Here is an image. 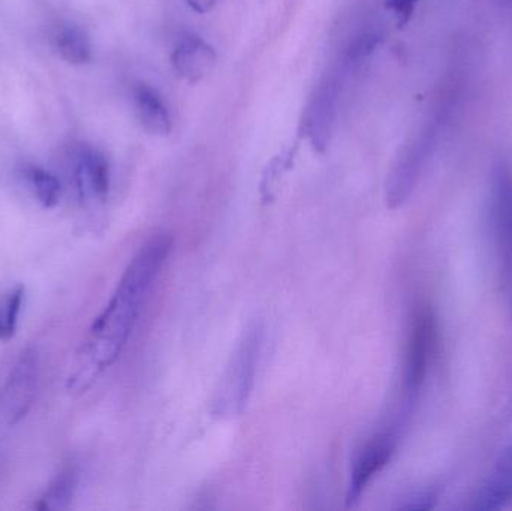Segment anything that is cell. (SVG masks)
I'll list each match as a JSON object with an SVG mask.
<instances>
[{"label": "cell", "instance_id": "11", "mask_svg": "<svg viewBox=\"0 0 512 511\" xmlns=\"http://www.w3.org/2000/svg\"><path fill=\"white\" fill-rule=\"evenodd\" d=\"M134 98L138 120L144 129L155 135L170 134V113L158 90L150 84L140 83L135 87Z\"/></svg>", "mask_w": 512, "mask_h": 511}, {"label": "cell", "instance_id": "2", "mask_svg": "<svg viewBox=\"0 0 512 511\" xmlns=\"http://www.w3.org/2000/svg\"><path fill=\"white\" fill-rule=\"evenodd\" d=\"M264 345V324L254 323L249 326L234 348L213 396L212 407L215 416L236 417L245 411L254 392Z\"/></svg>", "mask_w": 512, "mask_h": 511}, {"label": "cell", "instance_id": "14", "mask_svg": "<svg viewBox=\"0 0 512 511\" xmlns=\"http://www.w3.org/2000/svg\"><path fill=\"white\" fill-rule=\"evenodd\" d=\"M60 56L72 65H84L92 60L89 36L78 26H66L56 36Z\"/></svg>", "mask_w": 512, "mask_h": 511}, {"label": "cell", "instance_id": "5", "mask_svg": "<svg viewBox=\"0 0 512 511\" xmlns=\"http://www.w3.org/2000/svg\"><path fill=\"white\" fill-rule=\"evenodd\" d=\"M399 444V429L390 426L367 440L352 464L346 491V506L358 503L367 486L390 464Z\"/></svg>", "mask_w": 512, "mask_h": 511}, {"label": "cell", "instance_id": "8", "mask_svg": "<svg viewBox=\"0 0 512 511\" xmlns=\"http://www.w3.org/2000/svg\"><path fill=\"white\" fill-rule=\"evenodd\" d=\"M339 93V80L336 77H327L319 84L307 107L304 129L313 149L318 152H325L333 137Z\"/></svg>", "mask_w": 512, "mask_h": 511}, {"label": "cell", "instance_id": "7", "mask_svg": "<svg viewBox=\"0 0 512 511\" xmlns=\"http://www.w3.org/2000/svg\"><path fill=\"white\" fill-rule=\"evenodd\" d=\"M492 222L512 299V174L504 165L496 168L493 176Z\"/></svg>", "mask_w": 512, "mask_h": 511}, {"label": "cell", "instance_id": "20", "mask_svg": "<svg viewBox=\"0 0 512 511\" xmlns=\"http://www.w3.org/2000/svg\"><path fill=\"white\" fill-rule=\"evenodd\" d=\"M504 2L512 3V0H504Z\"/></svg>", "mask_w": 512, "mask_h": 511}, {"label": "cell", "instance_id": "15", "mask_svg": "<svg viewBox=\"0 0 512 511\" xmlns=\"http://www.w3.org/2000/svg\"><path fill=\"white\" fill-rule=\"evenodd\" d=\"M27 179L32 183L33 191L42 207L53 209L59 203L62 188H60V182L56 176L42 168L29 167L27 168Z\"/></svg>", "mask_w": 512, "mask_h": 511}, {"label": "cell", "instance_id": "19", "mask_svg": "<svg viewBox=\"0 0 512 511\" xmlns=\"http://www.w3.org/2000/svg\"><path fill=\"white\" fill-rule=\"evenodd\" d=\"M219 0H186L189 6L194 9L198 14H206V12L212 11Z\"/></svg>", "mask_w": 512, "mask_h": 511}, {"label": "cell", "instance_id": "17", "mask_svg": "<svg viewBox=\"0 0 512 511\" xmlns=\"http://www.w3.org/2000/svg\"><path fill=\"white\" fill-rule=\"evenodd\" d=\"M24 300V287H18L11 296L8 297L6 302L5 312H3V321L9 332L14 335L17 330L18 317H20L21 305Z\"/></svg>", "mask_w": 512, "mask_h": 511}, {"label": "cell", "instance_id": "13", "mask_svg": "<svg viewBox=\"0 0 512 511\" xmlns=\"http://www.w3.org/2000/svg\"><path fill=\"white\" fill-rule=\"evenodd\" d=\"M77 473L74 468H66L62 473L57 474L56 479L48 486L45 494L35 504L36 510L60 511L66 510L74 498L77 489Z\"/></svg>", "mask_w": 512, "mask_h": 511}, {"label": "cell", "instance_id": "10", "mask_svg": "<svg viewBox=\"0 0 512 511\" xmlns=\"http://www.w3.org/2000/svg\"><path fill=\"white\" fill-rule=\"evenodd\" d=\"M75 185L81 203L104 201L110 192V165L93 147H83L75 167Z\"/></svg>", "mask_w": 512, "mask_h": 511}, {"label": "cell", "instance_id": "1", "mask_svg": "<svg viewBox=\"0 0 512 511\" xmlns=\"http://www.w3.org/2000/svg\"><path fill=\"white\" fill-rule=\"evenodd\" d=\"M171 251L173 239L159 233L134 255L110 302L93 321L89 335L75 356L66 380L69 392H86L119 360Z\"/></svg>", "mask_w": 512, "mask_h": 511}, {"label": "cell", "instance_id": "9", "mask_svg": "<svg viewBox=\"0 0 512 511\" xmlns=\"http://www.w3.org/2000/svg\"><path fill=\"white\" fill-rule=\"evenodd\" d=\"M218 54L212 45L197 35H188L176 45L171 54V65L183 80L198 83L215 68Z\"/></svg>", "mask_w": 512, "mask_h": 511}, {"label": "cell", "instance_id": "4", "mask_svg": "<svg viewBox=\"0 0 512 511\" xmlns=\"http://www.w3.org/2000/svg\"><path fill=\"white\" fill-rule=\"evenodd\" d=\"M442 113L444 110H441L438 116L433 117L423 126L418 137L403 147L399 158L394 162L393 168L388 174L387 186H385V198H387L390 209L403 206L414 192L421 171L435 146L439 125L442 122Z\"/></svg>", "mask_w": 512, "mask_h": 511}, {"label": "cell", "instance_id": "18", "mask_svg": "<svg viewBox=\"0 0 512 511\" xmlns=\"http://www.w3.org/2000/svg\"><path fill=\"white\" fill-rule=\"evenodd\" d=\"M417 3L418 0H388V8L396 15L399 26H403L414 14Z\"/></svg>", "mask_w": 512, "mask_h": 511}, {"label": "cell", "instance_id": "6", "mask_svg": "<svg viewBox=\"0 0 512 511\" xmlns=\"http://www.w3.org/2000/svg\"><path fill=\"white\" fill-rule=\"evenodd\" d=\"M38 378V350L35 347L26 348L9 372L3 387V417L8 425H17L29 413L35 401Z\"/></svg>", "mask_w": 512, "mask_h": 511}, {"label": "cell", "instance_id": "3", "mask_svg": "<svg viewBox=\"0 0 512 511\" xmlns=\"http://www.w3.org/2000/svg\"><path fill=\"white\" fill-rule=\"evenodd\" d=\"M438 350V323L432 308L420 303L412 311L403 360L402 390L406 408L417 401L426 384L430 366Z\"/></svg>", "mask_w": 512, "mask_h": 511}, {"label": "cell", "instance_id": "12", "mask_svg": "<svg viewBox=\"0 0 512 511\" xmlns=\"http://www.w3.org/2000/svg\"><path fill=\"white\" fill-rule=\"evenodd\" d=\"M512 500V447L502 455L492 476L475 500V509L489 510L505 506Z\"/></svg>", "mask_w": 512, "mask_h": 511}, {"label": "cell", "instance_id": "16", "mask_svg": "<svg viewBox=\"0 0 512 511\" xmlns=\"http://www.w3.org/2000/svg\"><path fill=\"white\" fill-rule=\"evenodd\" d=\"M379 38L378 33H366L360 36L357 41L352 44L348 51V60L351 63H360L361 60L367 59L373 51L378 47Z\"/></svg>", "mask_w": 512, "mask_h": 511}]
</instances>
